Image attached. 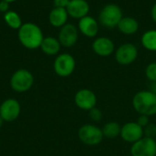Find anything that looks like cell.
Here are the masks:
<instances>
[{
	"instance_id": "6da1fadb",
	"label": "cell",
	"mask_w": 156,
	"mask_h": 156,
	"mask_svg": "<svg viewBox=\"0 0 156 156\" xmlns=\"http://www.w3.org/2000/svg\"><path fill=\"white\" fill-rule=\"evenodd\" d=\"M19 42L28 49H36L40 48L44 39L41 28L34 23L23 24L17 32Z\"/></svg>"
},
{
	"instance_id": "7a4b0ae2",
	"label": "cell",
	"mask_w": 156,
	"mask_h": 156,
	"mask_svg": "<svg viewBox=\"0 0 156 156\" xmlns=\"http://www.w3.org/2000/svg\"><path fill=\"white\" fill-rule=\"evenodd\" d=\"M133 106L140 115L156 114V93L151 90H141L133 98Z\"/></svg>"
},
{
	"instance_id": "3957f363",
	"label": "cell",
	"mask_w": 156,
	"mask_h": 156,
	"mask_svg": "<svg viewBox=\"0 0 156 156\" xmlns=\"http://www.w3.org/2000/svg\"><path fill=\"white\" fill-rule=\"evenodd\" d=\"M123 17L122 10L117 4L105 5L99 14V23L107 29H112L118 27L121 19Z\"/></svg>"
},
{
	"instance_id": "277c9868",
	"label": "cell",
	"mask_w": 156,
	"mask_h": 156,
	"mask_svg": "<svg viewBox=\"0 0 156 156\" xmlns=\"http://www.w3.org/2000/svg\"><path fill=\"white\" fill-rule=\"evenodd\" d=\"M78 136L82 144L90 146L100 144L104 138L101 129L94 124L82 125L78 132Z\"/></svg>"
},
{
	"instance_id": "5b68a950",
	"label": "cell",
	"mask_w": 156,
	"mask_h": 156,
	"mask_svg": "<svg viewBox=\"0 0 156 156\" xmlns=\"http://www.w3.org/2000/svg\"><path fill=\"white\" fill-rule=\"evenodd\" d=\"M34 83V77L30 71L21 69L14 72L10 79V86L16 92H26L31 89Z\"/></svg>"
},
{
	"instance_id": "8992f818",
	"label": "cell",
	"mask_w": 156,
	"mask_h": 156,
	"mask_svg": "<svg viewBox=\"0 0 156 156\" xmlns=\"http://www.w3.org/2000/svg\"><path fill=\"white\" fill-rule=\"evenodd\" d=\"M115 60L122 66H128L133 64L138 57L137 47L130 42L122 44L114 52Z\"/></svg>"
},
{
	"instance_id": "52a82bcc",
	"label": "cell",
	"mask_w": 156,
	"mask_h": 156,
	"mask_svg": "<svg viewBox=\"0 0 156 156\" xmlns=\"http://www.w3.org/2000/svg\"><path fill=\"white\" fill-rule=\"evenodd\" d=\"M54 71L59 77L66 78L70 76L76 68V61L72 55L69 53L59 54L54 61Z\"/></svg>"
},
{
	"instance_id": "ba28073f",
	"label": "cell",
	"mask_w": 156,
	"mask_h": 156,
	"mask_svg": "<svg viewBox=\"0 0 156 156\" xmlns=\"http://www.w3.org/2000/svg\"><path fill=\"white\" fill-rule=\"evenodd\" d=\"M132 156H156V142L153 138L144 136L132 144Z\"/></svg>"
},
{
	"instance_id": "9c48e42d",
	"label": "cell",
	"mask_w": 156,
	"mask_h": 156,
	"mask_svg": "<svg viewBox=\"0 0 156 156\" xmlns=\"http://www.w3.org/2000/svg\"><path fill=\"white\" fill-rule=\"evenodd\" d=\"M74 101L77 107L83 111H90L96 107L97 96L89 89H81L78 90L74 97Z\"/></svg>"
},
{
	"instance_id": "30bf717a",
	"label": "cell",
	"mask_w": 156,
	"mask_h": 156,
	"mask_svg": "<svg viewBox=\"0 0 156 156\" xmlns=\"http://www.w3.org/2000/svg\"><path fill=\"white\" fill-rule=\"evenodd\" d=\"M20 112L21 106L15 99H7L0 105V117L4 120V122H14L18 118Z\"/></svg>"
},
{
	"instance_id": "8fae6325",
	"label": "cell",
	"mask_w": 156,
	"mask_h": 156,
	"mask_svg": "<svg viewBox=\"0 0 156 156\" xmlns=\"http://www.w3.org/2000/svg\"><path fill=\"white\" fill-rule=\"evenodd\" d=\"M60 45L65 48L73 47L79 39V29L73 24H66L60 27L58 37Z\"/></svg>"
},
{
	"instance_id": "7c38bea8",
	"label": "cell",
	"mask_w": 156,
	"mask_h": 156,
	"mask_svg": "<svg viewBox=\"0 0 156 156\" xmlns=\"http://www.w3.org/2000/svg\"><path fill=\"white\" fill-rule=\"evenodd\" d=\"M120 136L123 141L133 144L144 136V128L136 122H129L122 126Z\"/></svg>"
},
{
	"instance_id": "4fadbf2b",
	"label": "cell",
	"mask_w": 156,
	"mask_h": 156,
	"mask_svg": "<svg viewBox=\"0 0 156 156\" xmlns=\"http://www.w3.org/2000/svg\"><path fill=\"white\" fill-rule=\"evenodd\" d=\"M93 52L100 57H109L115 52L113 41L106 37H99L94 39L91 45Z\"/></svg>"
},
{
	"instance_id": "5bb4252c",
	"label": "cell",
	"mask_w": 156,
	"mask_h": 156,
	"mask_svg": "<svg viewBox=\"0 0 156 156\" xmlns=\"http://www.w3.org/2000/svg\"><path fill=\"white\" fill-rule=\"evenodd\" d=\"M79 31L87 37H95L99 33V22L91 16H86L79 20Z\"/></svg>"
},
{
	"instance_id": "9a60e30c",
	"label": "cell",
	"mask_w": 156,
	"mask_h": 156,
	"mask_svg": "<svg viewBox=\"0 0 156 156\" xmlns=\"http://www.w3.org/2000/svg\"><path fill=\"white\" fill-rule=\"evenodd\" d=\"M66 9L69 16L80 20L89 15L90 6L87 0H70Z\"/></svg>"
},
{
	"instance_id": "2e32d148",
	"label": "cell",
	"mask_w": 156,
	"mask_h": 156,
	"mask_svg": "<svg viewBox=\"0 0 156 156\" xmlns=\"http://www.w3.org/2000/svg\"><path fill=\"white\" fill-rule=\"evenodd\" d=\"M69 18V14L66 8L62 7H54L48 16V20L51 26L54 27H62L67 24Z\"/></svg>"
},
{
	"instance_id": "e0dca14e",
	"label": "cell",
	"mask_w": 156,
	"mask_h": 156,
	"mask_svg": "<svg viewBox=\"0 0 156 156\" xmlns=\"http://www.w3.org/2000/svg\"><path fill=\"white\" fill-rule=\"evenodd\" d=\"M117 28L121 33L124 35H133L137 33V31L139 30V22L134 17L123 16L118 24Z\"/></svg>"
},
{
	"instance_id": "ac0fdd59",
	"label": "cell",
	"mask_w": 156,
	"mask_h": 156,
	"mask_svg": "<svg viewBox=\"0 0 156 156\" xmlns=\"http://www.w3.org/2000/svg\"><path fill=\"white\" fill-rule=\"evenodd\" d=\"M60 48H61V45H60L58 39L54 37H44V39L41 43V46H40L41 50L48 56L57 55L59 52Z\"/></svg>"
},
{
	"instance_id": "d6986e66",
	"label": "cell",
	"mask_w": 156,
	"mask_h": 156,
	"mask_svg": "<svg viewBox=\"0 0 156 156\" xmlns=\"http://www.w3.org/2000/svg\"><path fill=\"white\" fill-rule=\"evenodd\" d=\"M141 43L145 49L156 52V29L145 31L141 37Z\"/></svg>"
},
{
	"instance_id": "ffe728a7",
	"label": "cell",
	"mask_w": 156,
	"mask_h": 156,
	"mask_svg": "<svg viewBox=\"0 0 156 156\" xmlns=\"http://www.w3.org/2000/svg\"><path fill=\"white\" fill-rule=\"evenodd\" d=\"M122 125L118 123L117 122H109L104 124V126L101 128L103 136L109 139H114L121 134Z\"/></svg>"
},
{
	"instance_id": "44dd1931",
	"label": "cell",
	"mask_w": 156,
	"mask_h": 156,
	"mask_svg": "<svg viewBox=\"0 0 156 156\" xmlns=\"http://www.w3.org/2000/svg\"><path fill=\"white\" fill-rule=\"evenodd\" d=\"M4 20H5V24L13 29L18 30L20 28V27L23 25L20 16L15 11H8V12L5 13Z\"/></svg>"
},
{
	"instance_id": "7402d4cb",
	"label": "cell",
	"mask_w": 156,
	"mask_h": 156,
	"mask_svg": "<svg viewBox=\"0 0 156 156\" xmlns=\"http://www.w3.org/2000/svg\"><path fill=\"white\" fill-rule=\"evenodd\" d=\"M145 76L149 80L156 82V62H152L147 65L145 69Z\"/></svg>"
},
{
	"instance_id": "603a6c76",
	"label": "cell",
	"mask_w": 156,
	"mask_h": 156,
	"mask_svg": "<svg viewBox=\"0 0 156 156\" xmlns=\"http://www.w3.org/2000/svg\"><path fill=\"white\" fill-rule=\"evenodd\" d=\"M89 116L93 122H101L103 117V114L100 109L94 107L93 109L89 111Z\"/></svg>"
},
{
	"instance_id": "cb8c5ba5",
	"label": "cell",
	"mask_w": 156,
	"mask_h": 156,
	"mask_svg": "<svg viewBox=\"0 0 156 156\" xmlns=\"http://www.w3.org/2000/svg\"><path fill=\"white\" fill-rule=\"evenodd\" d=\"M144 134L145 137L153 138L156 137V125L154 123H149L146 127L144 128Z\"/></svg>"
},
{
	"instance_id": "d4e9b609",
	"label": "cell",
	"mask_w": 156,
	"mask_h": 156,
	"mask_svg": "<svg viewBox=\"0 0 156 156\" xmlns=\"http://www.w3.org/2000/svg\"><path fill=\"white\" fill-rule=\"evenodd\" d=\"M136 122H137L141 127L144 128V127H146V126L150 123V122H149V116H146V115H140V117L138 118V120H137Z\"/></svg>"
},
{
	"instance_id": "484cf974",
	"label": "cell",
	"mask_w": 156,
	"mask_h": 156,
	"mask_svg": "<svg viewBox=\"0 0 156 156\" xmlns=\"http://www.w3.org/2000/svg\"><path fill=\"white\" fill-rule=\"evenodd\" d=\"M70 0H53L55 7H62V8H67L69 3Z\"/></svg>"
},
{
	"instance_id": "4316f807",
	"label": "cell",
	"mask_w": 156,
	"mask_h": 156,
	"mask_svg": "<svg viewBox=\"0 0 156 156\" xmlns=\"http://www.w3.org/2000/svg\"><path fill=\"white\" fill-rule=\"evenodd\" d=\"M9 11V3L4 1V0H1L0 1V12L2 13H6Z\"/></svg>"
},
{
	"instance_id": "83f0119b",
	"label": "cell",
	"mask_w": 156,
	"mask_h": 156,
	"mask_svg": "<svg viewBox=\"0 0 156 156\" xmlns=\"http://www.w3.org/2000/svg\"><path fill=\"white\" fill-rule=\"evenodd\" d=\"M151 17H152L153 21L156 23V2L154 4V5L152 6V9H151Z\"/></svg>"
},
{
	"instance_id": "f1b7e54d",
	"label": "cell",
	"mask_w": 156,
	"mask_h": 156,
	"mask_svg": "<svg viewBox=\"0 0 156 156\" xmlns=\"http://www.w3.org/2000/svg\"><path fill=\"white\" fill-rule=\"evenodd\" d=\"M3 124H4V120L0 117V128L3 126Z\"/></svg>"
},
{
	"instance_id": "f546056e",
	"label": "cell",
	"mask_w": 156,
	"mask_h": 156,
	"mask_svg": "<svg viewBox=\"0 0 156 156\" xmlns=\"http://www.w3.org/2000/svg\"><path fill=\"white\" fill-rule=\"evenodd\" d=\"M4 1H5L7 3H12V2H15L16 0H4Z\"/></svg>"
},
{
	"instance_id": "4dcf8cb0",
	"label": "cell",
	"mask_w": 156,
	"mask_h": 156,
	"mask_svg": "<svg viewBox=\"0 0 156 156\" xmlns=\"http://www.w3.org/2000/svg\"><path fill=\"white\" fill-rule=\"evenodd\" d=\"M154 140H155V142H156V137H155V138H154Z\"/></svg>"
}]
</instances>
